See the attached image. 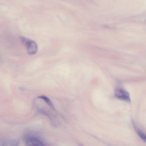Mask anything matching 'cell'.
<instances>
[{
	"label": "cell",
	"instance_id": "6da1fadb",
	"mask_svg": "<svg viewBox=\"0 0 146 146\" xmlns=\"http://www.w3.org/2000/svg\"><path fill=\"white\" fill-rule=\"evenodd\" d=\"M20 39L23 44L26 47L28 54L33 55L37 52L38 50L37 46L35 41L22 36L20 37Z\"/></svg>",
	"mask_w": 146,
	"mask_h": 146
},
{
	"label": "cell",
	"instance_id": "7a4b0ae2",
	"mask_svg": "<svg viewBox=\"0 0 146 146\" xmlns=\"http://www.w3.org/2000/svg\"><path fill=\"white\" fill-rule=\"evenodd\" d=\"M24 140L25 144L28 146H44L41 141L34 137L26 136Z\"/></svg>",
	"mask_w": 146,
	"mask_h": 146
},
{
	"label": "cell",
	"instance_id": "3957f363",
	"mask_svg": "<svg viewBox=\"0 0 146 146\" xmlns=\"http://www.w3.org/2000/svg\"><path fill=\"white\" fill-rule=\"evenodd\" d=\"M115 95L116 97L121 100L127 102L131 101L129 93L122 89H116L115 91Z\"/></svg>",
	"mask_w": 146,
	"mask_h": 146
},
{
	"label": "cell",
	"instance_id": "277c9868",
	"mask_svg": "<svg viewBox=\"0 0 146 146\" xmlns=\"http://www.w3.org/2000/svg\"><path fill=\"white\" fill-rule=\"evenodd\" d=\"M19 142L16 139H10L5 141L2 146H18Z\"/></svg>",
	"mask_w": 146,
	"mask_h": 146
},
{
	"label": "cell",
	"instance_id": "5b68a950",
	"mask_svg": "<svg viewBox=\"0 0 146 146\" xmlns=\"http://www.w3.org/2000/svg\"><path fill=\"white\" fill-rule=\"evenodd\" d=\"M133 124L135 131L137 133L138 135L141 139L144 142L146 143V135L138 128L134 122H133Z\"/></svg>",
	"mask_w": 146,
	"mask_h": 146
},
{
	"label": "cell",
	"instance_id": "8992f818",
	"mask_svg": "<svg viewBox=\"0 0 146 146\" xmlns=\"http://www.w3.org/2000/svg\"><path fill=\"white\" fill-rule=\"evenodd\" d=\"M38 98L43 100L53 110H54V107L50 100L47 97L44 96H41L38 97Z\"/></svg>",
	"mask_w": 146,
	"mask_h": 146
},
{
	"label": "cell",
	"instance_id": "52a82bcc",
	"mask_svg": "<svg viewBox=\"0 0 146 146\" xmlns=\"http://www.w3.org/2000/svg\"><path fill=\"white\" fill-rule=\"evenodd\" d=\"M145 21V22H146V19Z\"/></svg>",
	"mask_w": 146,
	"mask_h": 146
}]
</instances>
